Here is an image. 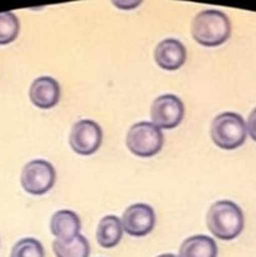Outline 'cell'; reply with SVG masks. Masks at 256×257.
<instances>
[{
  "instance_id": "cell-1",
  "label": "cell",
  "mask_w": 256,
  "mask_h": 257,
  "mask_svg": "<svg viewBox=\"0 0 256 257\" xmlns=\"http://www.w3.org/2000/svg\"><path fill=\"white\" fill-rule=\"evenodd\" d=\"M191 33L198 44L203 47H218L230 38V19L221 10H202L193 18Z\"/></svg>"
},
{
  "instance_id": "cell-2",
  "label": "cell",
  "mask_w": 256,
  "mask_h": 257,
  "mask_svg": "<svg viewBox=\"0 0 256 257\" xmlns=\"http://www.w3.org/2000/svg\"><path fill=\"white\" fill-rule=\"evenodd\" d=\"M207 227L218 240H233L242 232V211L232 201H217L207 212Z\"/></svg>"
},
{
  "instance_id": "cell-3",
  "label": "cell",
  "mask_w": 256,
  "mask_h": 257,
  "mask_svg": "<svg viewBox=\"0 0 256 257\" xmlns=\"http://www.w3.org/2000/svg\"><path fill=\"white\" fill-rule=\"evenodd\" d=\"M247 136L246 123L240 114L223 112L216 115L211 124V138L221 150L231 151L243 145Z\"/></svg>"
},
{
  "instance_id": "cell-4",
  "label": "cell",
  "mask_w": 256,
  "mask_h": 257,
  "mask_svg": "<svg viewBox=\"0 0 256 257\" xmlns=\"http://www.w3.org/2000/svg\"><path fill=\"white\" fill-rule=\"evenodd\" d=\"M125 143L133 155L153 157L162 150L163 133L152 122H138L128 131Z\"/></svg>"
},
{
  "instance_id": "cell-5",
  "label": "cell",
  "mask_w": 256,
  "mask_h": 257,
  "mask_svg": "<svg viewBox=\"0 0 256 257\" xmlns=\"http://www.w3.org/2000/svg\"><path fill=\"white\" fill-rule=\"evenodd\" d=\"M20 182L23 188L30 195H44L54 186L55 170L48 161L33 160L23 168Z\"/></svg>"
},
{
  "instance_id": "cell-6",
  "label": "cell",
  "mask_w": 256,
  "mask_h": 257,
  "mask_svg": "<svg viewBox=\"0 0 256 257\" xmlns=\"http://www.w3.org/2000/svg\"><path fill=\"white\" fill-rule=\"evenodd\" d=\"M185 105L175 94H163L151 105V120L160 130H172L182 122Z\"/></svg>"
},
{
  "instance_id": "cell-7",
  "label": "cell",
  "mask_w": 256,
  "mask_h": 257,
  "mask_svg": "<svg viewBox=\"0 0 256 257\" xmlns=\"http://www.w3.org/2000/svg\"><path fill=\"white\" fill-rule=\"evenodd\" d=\"M102 128L90 119H80L72 127L69 143L75 153L90 156L99 150L102 145Z\"/></svg>"
},
{
  "instance_id": "cell-8",
  "label": "cell",
  "mask_w": 256,
  "mask_h": 257,
  "mask_svg": "<svg viewBox=\"0 0 256 257\" xmlns=\"http://www.w3.org/2000/svg\"><path fill=\"white\" fill-rule=\"evenodd\" d=\"M123 231L133 237L148 235L156 225L155 211L146 203H135L123 212Z\"/></svg>"
},
{
  "instance_id": "cell-9",
  "label": "cell",
  "mask_w": 256,
  "mask_h": 257,
  "mask_svg": "<svg viewBox=\"0 0 256 257\" xmlns=\"http://www.w3.org/2000/svg\"><path fill=\"white\" fill-rule=\"evenodd\" d=\"M187 52L180 40L168 38L161 40L155 49V60L165 70H177L185 64Z\"/></svg>"
},
{
  "instance_id": "cell-10",
  "label": "cell",
  "mask_w": 256,
  "mask_h": 257,
  "mask_svg": "<svg viewBox=\"0 0 256 257\" xmlns=\"http://www.w3.org/2000/svg\"><path fill=\"white\" fill-rule=\"evenodd\" d=\"M29 98L35 107L40 109H50L59 103V83L52 77L37 78L30 85Z\"/></svg>"
},
{
  "instance_id": "cell-11",
  "label": "cell",
  "mask_w": 256,
  "mask_h": 257,
  "mask_svg": "<svg viewBox=\"0 0 256 257\" xmlns=\"http://www.w3.org/2000/svg\"><path fill=\"white\" fill-rule=\"evenodd\" d=\"M50 231L55 240L69 241L77 237L80 231V218L70 210H60L50 218Z\"/></svg>"
},
{
  "instance_id": "cell-12",
  "label": "cell",
  "mask_w": 256,
  "mask_h": 257,
  "mask_svg": "<svg viewBox=\"0 0 256 257\" xmlns=\"http://www.w3.org/2000/svg\"><path fill=\"white\" fill-rule=\"evenodd\" d=\"M122 221L117 216H105L99 221L97 227V241L102 247L112 248L120 242L123 236Z\"/></svg>"
},
{
  "instance_id": "cell-13",
  "label": "cell",
  "mask_w": 256,
  "mask_h": 257,
  "mask_svg": "<svg viewBox=\"0 0 256 257\" xmlns=\"http://www.w3.org/2000/svg\"><path fill=\"white\" fill-rule=\"evenodd\" d=\"M178 257H217V245L208 236H191L181 245Z\"/></svg>"
},
{
  "instance_id": "cell-14",
  "label": "cell",
  "mask_w": 256,
  "mask_h": 257,
  "mask_svg": "<svg viewBox=\"0 0 256 257\" xmlns=\"http://www.w3.org/2000/svg\"><path fill=\"white\" fill-rule=\"evenodd\" d=\"M53 251L57 257H89L90 247L87 238L78 235L69 241L54 240Z\"/></svg>"
},
{
  "instance_id": "cell-15",
  "label": "cell",
  "mask_w": 256,
  "mask_h": 257,
  "mask_svg": "<svg viewBox=\"0 0 256 257\" xmlns=\"http://www.w3.org/2000/svg\"><path fill=\"white\" fill-rule=\"evenodd\" d=\"M19 30L20 23L14 13H0V45L14 42L19 35Z\"/></svg>"
},
{
  "instance_id": "cell-16",
  "label": "cell",
  "mask_w": 256,
  "mask_h": 257,
  "mask_svg": "<svg viewBox=\"0 0 256 257\" xmlns=\"http://www.w3.org/2000/svg\"><path fill=\"white\" fill-rule=\"evenodd\" d=\"M10 257H44V247L35 238H22L13 246Z\"/></svg>"
},
{
  "instance_id": "cell-17",
  "label": "cell",
  "mask_w": 256,
  "mask_h": 257,
  "mask_svg": "<svg viewBox=\"0 0 256 257\" xmlns=\"http://www.w3.org/2000/svg\"><path fill=\"white\" fill-rule=\"evenodd\" d=\"M246 130H247L248 136L256 142V108L248 115L247 123H246Z\"/></svg>"
},
{
  "instance_id": "cell-18",
  "label": "cell",
  "mask_w": 256,
  "mask_h": 257,
  "mask_svg": "<svg viewBox=\"0 0 256 257\" xmlns=\"http://www.w3.org/2000/svg\"><path fill=\"white\" fill-rule=\"evenodd\" d=\"M141 4V2H113V5L122 10H132Z\"/></svg>"
},
{
  "instance_id": "cell-19",
  "label": "cell",
  "mask_w": 256,
  "mask_h": 257,
  "mask_svg": "<svg viewBox=\"0 0 256 257\" xmlns=\"http://www.w3.org/2000/svg\"><path fill=\"white\" fill-rule=\"evenodd\" d=\"M157 257H178V256L173 255V253H163V255H160V256H157Z\"/></svg>"
}]
</instances>
